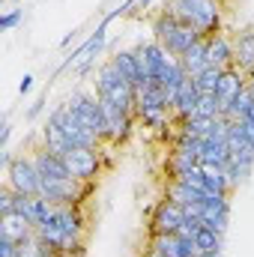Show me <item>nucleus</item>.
I'll list each match as a JSON object with an SVG mask.
<instances>
[{
    "instance_id": "nucleus-1",
    "label": "nucleus",
    "mask_w": 254,
    "mask_h": 257,
    "mask_svg": "<svg viewBox=\"0 0 254 257\" xmlns=\"http://www.w3.org/2000/svg\"><path fill=\"white\" fill-rule=\"evenodd\" d=\"M165 12H171L180 24L200 30L206 39L221 33V0H168Z\"/></svg>"
},
{
    "instance_id": "nucleus-2",
    "label": "nucleus",
    "mask_w": 254,
    "mask_h": 257,
    "mask_svg": "<svg viewBox=\"0 0 254 257\" xmlns=\"http://www.w3.org/2000/svg\"><path fill=\"white\" fill-rule=\"evenodd\" d=\"M48 123H54V126L60 128L72 147H81V150H99V144H102V138H99L96 132H90V128L75 117V111H72V105H69V102L57 105V108L51 111Z\"/></svg>"
},
{
    "instance_id": "nucleus-3",
    "label": "nucleus",
    "mask_w": 254,
    "mask_h": 257,
    "mask_svg": "<svg viewBox=\"0 0 254 257\" xmlns=\"http://www.w3.org/2000/svg\"><path fill=\"white\" fill-rule=\"evenodd\" d=\"M66 102L72 105L75 117H78L84 126L90 128V132H96L102 141H108V117H105V108H102V99H99V96H90V93H84V90H75Z\"/></svg>"
},
{
    "instance_id": "nucleus-4",
    "label": "nucleus",
    "mask_w": 254,
    "mask_h": 257,
    "mask_svg": "<svg viewBox=\"0 0 254 257\" xmlns=\"http://www.w3.org/2000/svg\"><path fill=\"white\" fill-rule=\"evenodd\" d=\"M6 186L15 194H39L42 189V177L33 168L30 156H18L6 165Z\"/></svg>"
},
{
    "instance_id": "nucleus-5",
    "label": "nucleus",
    "mask_w": 254,
    "mask_h": 257,
    "mask_svg": "<svg viewBox=\"0 0 254 257\" xmlns=\"http://www.w3.org/2000/svg\"><path fill=\"white\" fill-rule=\"evenodd\" d=\"M66 168L75 180L81 183H90L93 177H99V153L96 150H81V147H72L63 156Z\"/></svg>"
},
{
    "instance_id": "nucleus-6",
    "label": "nucleus",
    "mask_w": 254,
    "mask_h": 257,
    "mask_svg": "<svg viewBox=\"0 0 254 257\" xmlns=\"http://www.w3.org/2000/svg\"><path fill=\"white\" fill-rule=\"evenodd\" d=\"M245 87H248V75H245L239 66H227L224 75H221V84H218V90H215L218 105H221V117H224V111L230 108V102H233Z\"/></svg>"
},
{
    "instance_id": "nucleus-7",
    "label": "nucleus",
    "mask_w": 254,
    "mask_h": 257,
    "mask_svg": "<svg viewBox=\"0 0 254 257\" xmlns=\"http://www.w3.org/2000/svg\"><path fill=\"white\" fill-rule=\"evenodd\" d=\"M27 156H30V162H33V168L39 171L42 180H69V177H72L69 168H66V162L60 156H54L48 147H36V150L27 153Z\"/></svg>"
},
{
    "instance_id": "nucleus-8",
    "label": "nucleus",
    "mask_w": 254,
    "mask_h": 257,
    "mask_svg": "<svg viewBox=\"0 0 254 257\" xmlns=\"http://www.w3.org/2000/svg\"><path fill=\"white\" fill-rule=\"evenodd\" d=\"M183 221H186L183 206L165 197V200L156 206V212H153V233H177Z\"/></svg>"
},
{
    "instance_id": "nucleus-9",
    "label": "nucleus",
    "mask_w": 254,
    "mask_h": 257,
    "mask_svg": "<svg viewBox=\"0 0 254 257\" xmlns=\"http://www.w3.org/2000/svg\"><path fill=\"white\" fill-rule=\"evenodd\" d=\"M36 233V227L21 215V212H6L3 215V221H0V236H6V239H12V242H27L30 236Z\"/></svg>"
},
{
    "instance_id": "nucleus-10",
    "label": "nucleus",
    "mask_w": 254,
    "mask_h": 257,
    "mask_svg": "<svg viewBox=\"0 0 254 257\" xmlns=\"http://www.w3.org/2000/svg\"><path fill=\"white\" fill-rule=\"evenodd\" d=\"M233 66H239L245 75H254V30H242L233 39Z\"/></svg>"
},
{
    "instance_id": "nucleus-11",
    "label": "nucleus",
    "mask_w": 254,
    "mask_h": 257,
    "mask_svg": "<svg viewBox=\"0 0 254 257\" xmlns=\"http://www.w3.org/2000/svg\"><path fill=\"white\" fill-rule=\"evenodd\" d=\"M180 63H183V69H186L189 78H197L200 72H206V69H209V42H206V39L194 42L189 51L180 57Z\"/></svg>"
},
{
    "instance_id": "nucleus-12",
    "label": "nucleus",
    "mask_w": 254,
    "mask_h": 257,
    "mask_svg": "<svg viewBox=\"0 0 254 257\" xmlns=\"http://www.w3.org/2000/svg\"><path fill=\"white\" fill-rule=\"evenodd\" d=\"M197 102H200V90H197L194 78H186V84H183V87H180V93H177V102H174V114H177L180 120H186V117H194V111H197Z\"/></svg>"
},
{
    "instance_id": "nucleus-13",
    "label": "nucleus",
    "mask_w": 254,
    "mask_h": 257,
    "mask_svg": "<svg viewBox=\"0 0 254 257\" xmlns=\"http://www.w3.org/2000/svg\"><path fill=\"white\" fill-rule=\"evenodd\" d=\"M209 42V66H233V39H227L224 33H215L206 39Z\"/></svg>"
},
{
    "instance_id": "nucleus-14",
    "label": "nucleus",
    "mask_w": 254,
    "mask_h": 257,
    "mask_svg": "<svg viewBox=\"0 0 254 257\" xmlns=\"http://www.w3.org/2000/svg\"><path fill=\"white\" fill-rule=\"evenodd\" d=\"M111 63L117 66V72L126 78L129 84L138 90L141 84H144V75H141V66H138V57H135V51H117L114 57H111Z\"/></svg>"
},
{
    "instance_id": "nucleus-15",
    "label": "nucleus",
    "mask_w": 254,
    "mask_h": 257,
    "mask_svg": "<svg viewBox=\"0 0 254 257\" xmlns=\"http://www.w3.org/2000/svg\"><path fill=\"white\" fill-rule=\"evenodd\" d=\"M227 162H230V147H227V141H209V138H203L200 165H218V168H224Z\"/></svg>"
},
{
    "instance_id": "nucleus-16",
    "label": "nucleus",
    "mask_w": 254,
    "mask_h": 257,
    "mask_svg": "<svg viewBox=\"0 0 254 257\" xmlns=\"http://www.w3.org/2000/svg\"><path fill=\"white\" fill-rule=\"evenodd\" d=\"M177 30H180V21H177L171 12H162V15L153 21V33H156V42H159L162 48H168V45L174 42Z\"/></svg>"
},
{
    "instance_id": "nucleus-17",
    "label": "nucleus",
    "mask_w": 254,
    "mask_h": 257,
    "mask_svg": "<svg viewBox=\"0 0 254 257\" xmlns=\"http://www.w3.org/2000/svg\"><path fill=\"white\" fill-rule=\"evenodd\" d=\"M42 147H48V150H51L54 156H60V159L72 150V144L66 141V135L54 126V123H45V128H42Z\"/></svg>"
},
{
    "instance_id": "nucleus-18",
    "label": "nucleus",
    "mask_w": 254,
    "mask_h": 257,
    "mask_svg": "<svg viewBox=\"0 0 254 257\" xmlns=\"http://www.w3.org/2000/svg\"><path fill=\"white\" fill-rule=\"evenodd\" d=\"M194 242H197V251L200 254H218L221 251V233H215L209 227H200L197 236H194Z\"/></svg>"
},
{
    "instance_id": "nucleus-19",
    "label": "nucleus",
    "mask_w": 254,
    "mask_h": 257,
    "mask_svg": "<svg viewBox=\"0 0 254 257\" xmlns=\"http://www.w3.org/2000/svg\"><path fill=\"white\" fill-rule=\"evenodd\" d=\"M200 162L197 159H191V156H186V153H171V159H168V171H171V177L177 180V177H183V174H189V171H194Z\"/></svg>"
},
{
    "instance_id": "nucleus-20",
    "label": "nucleus",
    "mask_w": 254,
    "mask_h": 257,
    "mask_svg": "<svg viewBox=\"0 0 254 257\" xmlns=\"http://www.w3.org/2000/svg\"><path fill=\"white\" fill-rule=\"evenodd\" d=\"M221 75H224V69H221V66H209L206 72H200V75L194 78V84H197V90H200V93H215V90H218V84H221Z\"/></svg>"
},
{
    "instance_id": "nucleus-21",
    "label": "nucleus",
    "mask_w": 254,
    "mask_h": 257,
    "mask_svg": "<svg viewBox=\"0 0 254 257\" xmlns=\"http://www.w3.org/2000/svg\"><path fill=\"white\" fill-rule=\"evenodd\" d=\"M194 117H206V120H215V117H221L218 96H215V93H200V102H197V111H194Z\"/></svg>"
},
{
    "instance_id": "nucleus-22",
    "label": "nucleus",
    "mask_w": 254,
    "mask_h": 257,
    "mask_svg": "<svg viewBox=\"0 0 254 257\" xmlns=\"http://www.w3.org/2000/svg\"><path fill=\"white\" fill-rule=\"evenodd\" d=\"M200 227H203V221H200V218H186V221L180 224V230H177V236H186V239H194Z\"/></svg>"
},
{
    "instance_id": "nucleus-23",
    "label": "nucleus",
    "mask_w": 254,
    "mask_h": 257,
    "mask_svg": "<svg viewBox=\"0 0 254 257\" xmlns=\"http://www.w3.org/2000/svg\"><path fill=\"white\" fill-rule=\"evenodd\" d=\"M0 212L3 215L6 212H15V192L9 186H3V192H0Z\"/></svg>"
},
{
    "instance_id": "nucleus-24",
    "label": "nucleus",
    "mask_w": 254,
    "mask_h": 257,
    "mask_svg": "<svg viewBox=\"0 0 254 257\" xmlns=\"http://www.w3.org/2000/svg\"><path fill=\"white\" fill-rule=\"evenodd\" d=\"M21 15H24V9H9V12L0 18V27H3V30H12V27L21 21Z\"/></svg>"
},
{
    "instance_id": "nucleus-25",
    "label": "nucleus",
    "mask_w": 254,
    "mask_h": 257,
    "mask_svg": "<svg viewBox=\"0 0 254 257\" xmlns=\"http://www.w3.org/2000/svg\"><path fill=\"white\" fill-rule=\"evenodd\" d=\"M239 126H242V135L254 144V123H251V120H239Z\"/></svg>"
},
{
    "instance_id": "nucleus-26",
    "label": "nucleus",
    "mask_w": 254,
    "mask_h": 257,
    "mask_svg": "<svg viewBox=\"0 0 254 257\" xmlns=\"http://www.w3.org/2000/svg\"><path fill=\"white\" fill-rule=\"evenodd\" d=\"M30 87H33V75H24V78H21V84H18V93L24 96V93H30Z\"/></svg>"
},
{
    "instance_id": "nucleus-27",
    "label": "nucleus",
    "mask_w": 254,
    "mask_h": 257,
    "mask_svg": "<svg viewBox=\"0 0 254 257\" xmlns=\"http://www.w3.org/2000/svg\"><path fill=\"white\" fill-rule=\"evenodd\" d=\"M42 105H45V96H42V99H36V102H33V105H30V111H27V117H30V120H33V117H36V114H39V111H42Z\"/></svg>"
},
{
    "instance_id": "nucleus-28",
    "label": "nucleus",
    "mask_w": 254,
    "mask_h": 257,
    "mask_svg": "<svg viewBox=\"0 0 254 257\" xmlns=\"http://www.w3.org/2000/svg\"><path fill=\"white\" fill-rule=\"evenodd\" d=\"M150 3H153V0H138V9H147Z\"/></svg>"
},
{
    "instance_id": "nucleus-29",
    "label": "nucleus",
    "mask_w": 254,
    "mask_h": 257,
    "mask_svg": "<svg viewBox=\"0 0 254 257\" xmlns=\"http://www.w3.org/2000/svg\"><path fill=\"white\" fill-rule=\"evenodd\" d=\"M245 120H251V123H254V105H251V111H248V117H245Z\"/></svg>"
},
{
    "instance_id": "nucleus-30",
    "label": "nucleus",
    "mask_w": 254,
    "mask_h": 257,
    "mask_svg": "<svg viewBox=\"0 0 254 257\" xmlns=\"http://www.w3.org/2000/svg\"><path fill=\"white\" fill-rule=\"evenodd\" d=\"M200 257H218V254H200Z\"/></svg>"
}]
</instances>
